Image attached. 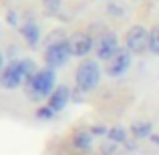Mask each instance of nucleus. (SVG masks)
Listing matches in <instances>:
<instances>
[{"label": "nucleus", "instance_id": "nucleus-20", "mask_svg": "<svg viewBox=\"0 0 159 155\" xmlns=\"http://www.w3.org/2000/svg\"><path fill=\"white\" fill-rule=\"evenodd\" d=\"M107 12H109V14H113V16H123V8L117 6V4H109Z\"/></svg>", "mask_w": 159, "mask_h": 155}, {"label": "nucleus", "instance_id": "nucleus-14", "mask_svg": "<svg viewBox=\"0 0 159 155\" xmlns=\"http://www.w3.org/2000/svg\"><path fill=\"white\" fill-rule=\"evenodd\" d=\"M149 52L159 57V24L151 28V36H149Z\"/></svg>", "mask_w": 159, "mask_h": 155}, {"label": "nucleus", "instance_id": "nucleus-8", "mask_svg": "<svg viewBox=\"0 0 159 155\" xmlns=\"http://www.w3.org/2000/svg\"><path fill=\"white\" fill-rule=\"evenodd\" d=\"M69 44H70V52H73V57H77V58L87 57V54L97 47L95 40H93V36H91L89 32H75V34L69 39Z\"/></svg>", "mask_w": 159, "mask_h": 155}, {"label": "nucleus", "instance_id": "nucleus-19", "mask_svg": "<svg viewBox=\"0 0 159 155\" xmlns=\"http://www.w3.org/2000/svg\"><path fill=\"white\" fill-rule=\"evenodd\" d=\"M6 22L10 24L12 28H16V26H18V14H16L14 10H8L6 12Z\"/></svg>", "mask_w": 159, "mask_h": 155}, {"label": "nucleus", "instance_id": "nucleus-7", "mask_svg": "<svg viewBox=\"0 0 159 155\" xmlns=\"http://www.w3.org/2000/svg\"><path fill=\"white\" fill-rule=\"evenodd\" d=\"M131 57L133 54L127 51L125 47H121V51L115 54V57L111 58V61L107 62V75L111 79H117V77H123L125 73L129 71V66H131Z\"/></svg>", "mask_w": 159, "mask_h": 155}, {"label": "nucleus", "instance_id": "nucleus-13", "mask_svg": "<svg viewBox=\"0 0 159 155\" xmlns=\"http://www.w3.org/2000/svg\"><path fill=\"white\" fill-rule=\"evenodd\" d=\"M107 139H109V141H113V143H117V145H125V143H127V139H129V135H127V129H125V127H121V125H115V127H109Z\"/></svg>", "mask_w": 159, "mask_h": 155}, {"label": "nucleus", "instance_id": "nucleus-21", "mask_svg": "<svg viewBox=\"0 0 159 155\" xmlns=\"http://www.w3.org/2000/svg\"><path fill=\"white\" fill-rule=\"evenodd\" d=\"M125 149L127 151H137V139H127V143H125Z\"/></svg>", "mask_w": 159, "mask_h": 155}, {"label": "nucleus", "instance_id": "nucleus-11", "mask_svg": "<svg viewBox=\"0 0 159 155\" xmlns=\"http://www.w3.org/2000/svg\"><path fill=\"white\" fill-rule=\"evenodd\" d=\"M18 32H20V36L26 40L28 47H36V44L40 43V28L34 20H26L24 24H20Z\"/></svg>", "mask_w": 159, "mask_h": 155}, {"label": "nucleus", "instance_id": "nucleus-2", "mask_svg": "<svg viewBox=\"0 0 159 155\" xmlns=\"http://www.w3.org/2000/svg\"><path fill=\"white\" fill-rule=\"evenodd\" d=\"M75 83L81 93H91L101 83V66L95 58H87L75 71Z\"/></svg>", "mask_w": 159, "mask_h": 155}, {"label": "nucleus", "instance_id": "nucleus-6", "mask_svg": "<svg viewBox=\"0 0 159 155\" xmlns=\"http://www.w3.org/2000/svg\"><path fill=\"white\" fill-rule=\"evenodd\" d=\"M95 51H97V58H99V61L109 62L117 52L121 51V47H119V36H117L113 30L103 32V34L97 39V47H95Z\"/></svg>", "mask_w": 159, "mask_h": 155}, {"label": "nucleus", "instance_id": "nucleus-22", "mask_svg": "<svg viewBox=\"0 0 159 155\" xmlns=\"http://www.w3.org/2000/svg\"><path fill=\"white\" fill-rule=\"evenodd\" d=\"M151 143H153V145H157V147H159V133H155V135L151 137Z\"/></svg>", "mask_w": 159, "mask_h": 155}, {"label": "nucleus", "instance_id": "nucleus-4", "mask_svg": "<svg viewBox=\"0 0 159 155\" xmlns=\"http://www.w3.org/2000/svg\"><path fill=\"white\" fill-rule=\"evenodd\" d=\"M26 81H28V77H26V73H24L20 61H10V62L4 65L2 75H0V85H2V89L14 91V89H18V87H22Z\"/></svg>", "mask_w": 159, "mask_h": 155}, {"label": "nucleus", "instance_id": "nucleus-16", "mask_svg": "<svg viewBox=\"0 0 159 155\" xmlns=\"http://www.w3.org/2000/svg\"><path fill=\"white\" fill-rule=\"evenodd\" d=\"M117 151H119V145L113 143V141H109V139H105L101 145H99V153L101 155H115Z\"/></svg>", "mask_w": 159, "mask_h": 155}, {"label": "nucleus", "instance_id": "nucleus-5", "mask_svg": "<svg viewBox=\"0 0 159 155\" xmlns=\"http://www.w3.org/2000/svg\"><path fill=\"white\" fill-rule=\"evenodd\" d=\"M70 57H73V52H70L69 39L61 40V43H54V44H48L47 51H44V62H47V66H51V69L65 66Z\"/></svg>", "mask_w": 159, "mask_h": 155}, {"label": "nucleus", "instance_id": "nucleus-15", "mask_svg": "<svg viewBox=\"0 0 159 155\" xmlns=\"http://www.w3.org/2000/svg\"><path fill=\"white\" fill-rule=\"evenodd\" d=\"M54 117H57V113L48 105H43V107L36 109V119H40V121H52Z\"/></svg>", "mask_w": 159, "mask_h": 155}, {"label": "nucleus", "instance_id": "nucleus-12", "mask_svg": "<svg viewBox=\"0 0 159 155\" xmlns=\"http://www.w3.org/2000/svg\"><path fill=\"white\" fill-rule=\"evenodd\" d=\"M129 131H131L133 139L137 141H143V139H151L155 133H153V123L151 121H135V123L129 127Z\"/></svg>", "mask_w": 159, "mask_h": 155}, {"label": "nucleus", "instance_id": "nucleus-18", "mask_svg": "<svg viewBox=\"0 0 159 155\" xmlns=\"http://www.w3.org/2000/svg\"><path fill=\"white\" fill-rule=\"evenodd\" d=\"M89 131H91V135H93V137H107L109 127H105V125H93Z\"/></svg>", "mask_w": 159, "mask_h": 155}, {"label": "nucleus", "instance_id": "nucleus-3", "mask_svg": "<svg viewBox=\"0 0 159 155\" xmlns=\"http://www.w3.org/2000/svg\"><path fill=\"white\" fill-rule=\"evenodd\" d=\"M149 36L151 30H147L141 24H135L125 34V48L131 54H143L145 51H149Z\"/></svg>", "mask_w": 159, "mask_h": 155}, {"label": "nucleus", "instance_id": "nucleus-10", "mask_svg": "<svg viewBox=\"0 0 159 155\" xmlns=\"http://www.w3.org/2000/svg\"><path fill=\"white\" fill-rule=\"evenodd\" d=\"M93 139L95 137L91 135V131H85V129H81V131H75L73 137H70V145H73L75 151H81V153H87L93 149Z\"/></svg>", "mask_w": 159, "mask_h": 155}, {"label": "nucleus", "instance_id": "nucleus-9", "mask_svg": "<svg viewBox=\"0 0 159 155\" xmlns=\"http://www.w3.org/2000/svg\"><path fill=\"white\" fill-rule=\"evenodd\" d=\"M70 99H73V93H70L69 87L66 85H58L57 89H54V93L51 95V99L47 101V105L58 115L61 111H65V107L70 103Z\"/></svg>", "mask_w": 159, "mask_h": 155}, {"label": "nucleus", "instance_id": "nucleus-1", "mask_svg": "<svg viewBox=\"0 0 159 155\" xmlns=\"http://www.w3.org/2000/svg\"><path fill=\"white\" fill-rule=\"evenodd\" d=\"M57 87L58 85H57V73H54V69L44 66L34 77H30L24 83V93H26L28 101L40 103V101H48Z\"/></svg>", "mask_w": 159, "mask_h": 155}, {"label": "nucleus", "instance_id": "nucleus-17", "mask_svg": "<svg viewBox=\"0 0 159 155\" xmlns=\"http://www.w3.org/2000/svg\"><path fill=\"white\" fill-rule=\"evenodd\" d=\"M61 0H43V6H44V10L47 12H51V14H54V12L61 8Z\"/></svg>", "mask_w": 159, "mask_h": 155}]
</instances>
